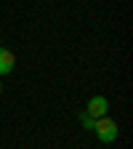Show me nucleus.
Masks as SVG:
<instances>
[{"instance_id": "nucleus-3", "label": "nucleus", "mask_w": 133, "mask_h": 149, "mask_svg": "<svg viewBox=\"0 0 133 149\" xmlns=\"http://www.w3.org/2000/svg\"><path fill=\"white\" fill-rule=\"evenodd\" d=\"M13 67H16V56H13L8 48L0 45V77H3V74H11Z\"/></svg>"}, {"instance_id": "nucleus-4", "label": "nucleus", "mask_w": 133, "mask_h": 149, "mask_svg": "<svg viewBox=\"0 0 133 149\" xmlns=\"http://www.w3.org/2000/svg\"><path fill=\"white\" fill-rule=\"evenodd\" d=\"M80 123H83L85 130H91V133H93V128H96V120H93V117H88L85 112H80Z\"/></svg>"}, {"instance_id": "nucleus-1", "label": "nucleus", "mask_w": 133, "mask_h": 149, "mask_svg": "<svg viewBox=\"0 0 133 149\" xmlns=\"http://www.w3.org/2000/svg\"><path fill=\"white\" fill-rule=\"evenodd\" d=\"M93 133H96V139H99L101 144H115L117 136H120V128H117V123L112 120V117H99Z\"/></svg>"}, {"instance_id": "nucleus-5", "label": "nucleus", "mask_w": 133, "mask_h": 149, "mask_svg": "<svg viewBox=\"0 0 133 149\" xmlns=\"http://www.w3.org/2000/svg\"><path fill=\"white\" fill-rule=\"evenodd\" d=\"M0 93H3V83H0Z\"/></svg>"}, {"instance_id": "nucleus-2", "label": "nucleus", "mask_w": 133, "mask_h": 149, "mask_svg": "<svg viewBox=\"0 0 133 149\" xmlns=\"http://www.w3.org/2000/svg\"><path fill=\"white\" fill-rule=\"evenodd\" d=\"M83 112H85L88 117H93V120H99V117H107V112H109V101H107L104 96H91Z\"/></svg>"}]
</instances>
